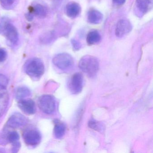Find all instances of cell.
<instances>
[{
  "label": "cell",
  "instance_id": "cell-10",
  "mask_svg": "<svg viewBox=\"0 0 153 153\" xmlns=\"http://www.w3.org/2000/svg\"><path fill=\"white\" fill-rule=\"evenodd\" d=\"M18 105L19 109L26 114L32 115L36 112V106L34 101L32 99L19 100Z\"/></svg>",
  "mask_w": 153,
  "mask_h": 153
},
{
  "label": "cell",
  "instance_id": "cell-15",
  "mask_svg": "<svg viewBox=\"0 0 153 153\" xmlns=\"http://www.w3.org/2000/svg\"><path fill=\"white\" fill-rule=\"evenodd\" d=\"M53 134L55 137L57 139H61L63 137L66 130V126L63 123L58 120H54Z\"/></svg>",
  "mask_w": 153,
  "mask_h": 153
},
{
  "label": "cell",
  "instance_id": "cell-5",
  "mask_svg": "<svg viewBox=\"0 0 153 153\" xmlns=\"http://www.w3.org/2000/svg\"><path fill=\"white\" fill-rule=\"evenodd\" d=\"M23 138L25 143L29 146H36L41 142L42 135L38 130L35 128L27 129L24 131Z\"/></svg>",
  "mask_w": 153,
  "mask_h": 153
},
{
  "label": "cell",
  "instance_id": "cell-27",
  "mask_svg": "<svg viewBox=\"0 0 153 153\" xmlns=\"http://www.w3.org/2000/svg\"><path fill=\"white\" fill-rule=\"evenodd\" d=\"M4 25L2 24H0V33H3V29H4Z\"/></svg>",
  "mask_w": 153,
  "mask_h": 153
},
{
  "label": "cell",
  "instance_id": "cell-16",
  "mask_svg": "<svg viewBox=\"0 0 153 153\" xmlns=\"http://www.w3.org/2000/svg\"><path fill=\"white\" fill-rule=\"evenodd\" d=\"M101 40L100 33L96 30L91 31L87 36V42L89 45H94L98 43Z\"/></svg>",
  "mask_w": 153,
  "mask_h": 153
},
{
  "label": "cell",
  "instance_id": "cell-4",
  "mask_svg": "<svg viewBox=\"0 0 153 153\" xmlns=\"http://www.w3.org/2000/svg\"><path fill=\"white\" fill-rule=\"evenodd\" d=\"M53 64L62 70L69 69L74 65V60L71 55L67 53L57 54L53 59Z\"/></svg>",
  "mask_w": 153,
  "mask_h": 153
},
{
  "label": "cell",
  "instance_id": "cell-18",
  "mask_svg": "<svg viewBox=\"0 0 153 153\" xmlns=\"http://www.w3.org/2000/svg\"><path fill=\"white\" fill-rule=\"evenodd\" d=\"M33 13L40 18H44L47 15L46 9L40 4L36 5L33 8Z\"/></svg>",
  "mask_w": 153,
  "mask_h": 153
},
{
  "label": "cell",
  "instance_id": "cell-2",
  "mask_svg": "<svg viewBox=\"0 0 153 153\" xmlns=\"http://www.w3.org/2000/svg\"><path fill=\"white\" fill-rule=\"evenodd\" d=\"M79 67L88 76L94 77L97 74L99 70V62L94 56L86 55L80 59Z\"/></svg>",
  "mask_w": 153,
  "mask_h": 153
},
{
  "label": "cell",
  "instance_id": "cell-9",
  "mask_svg": "<svg viewBox=\"0 0 153 153\" xmlns=\"http://www.w3.org/2000/svg\"><path fill=\"white\" fill-rule=\"evenodd\" d=\"M132 26L127 19H121L118 21L115 28V33L119 38L123 37L131 31Z\"/></svg>",
  "mask_w": 153,
  "mask_h": 153
},
{
  "label": "cell",
  "instance_id": "cell-19",
  "mask_svg": "<svg viewBox=\"0 0 153 153\" xmlns=\"http://www.w3.org/2000/svg\"><path fill=\"white\" fill-rule=\"evenodd\" d=\"M88 125L91 128L98 132H103L104 129L103 124L94 119H91L89 121Z\"/></svg>",
  "mask_w": 153,
  "mask_h": 153
},
{
  "label": "cell",
  "instance_id": "cell-3",
  "mask_svg": "<svg viewBox=\"0 0 153 153\" xmlns=\"http://www.w3.org/2000/svg\"><path fill=\"white\" fill-rule=\"evenodd\" d=\"M38 105L44 113L51 114L53 113L56 108V102L52 96L43 95L38 99Z\"/></svg>",
  "mask_w": 153,
  "mask_h": 153
},
{
  "label": "cell",
  "instance_id": "cell-24",
  "mask_svg": "<svg viewBox=\"0 0 153 153\" xmlns=\"http://www.w3.org/2000/svg\"><path fill=\"white\" fill-rule=\"evenodd\" d=\"M112 1L114 4L118 6L123 5L126 1V0H112Z\"/></svg>",
  "mask_w": 153,
  "mask_h": 153
},
{
  "label": "cell",
  "instance_id": "cell-14",
  "mask_svg": "<svg viewBox=\"0 0 153 153\" xmlns=\"http://www.w3.org/2000/svg\"><path fill=\"white\" fill-rule=\"evenodd\" d=\"M136 4L139 11L145 14L152 9L153 0H136Z\"/></svg>",
  "mask_w": 153,
  "mask_h": 153
},
{
  "label": "cell",
  "instance_id": "cell-1",
  "mask_svg": "<svg viewBox=\"0 0 153 153\" xmlns=\"http://www.w3.org/2000/svg\"><path fill=\"white\" fill-rule=\"evenodd\" d=\"M25 72L33 79H40L45 72L43 62L39 58H34L27 61L24 66Z\"/></svg>",
  "mask_w": 153,
  "mask_h": 153
},
{
  "label": "cell",
  "instance_id": "cell-8",
  "mask_svg": "<svg viewBox=\"0 0 153 153\" xmlns=\"http://www.w3.org/2000/svg\"><path fill=\"white\" fill-rule=\"evenodd\" d=\"M3 33L7 40L9 41L10 43L14 45L18 43V33L16 27L10 23L5 24Z\"/></svg>",
  "mask_w": 153,
  "mask_h": 153
},
{
  "label": "cell",
  "instance_id": "cell-21",
  "mask_svg": "<svg viewBox=\"0 0 153 153\" xmlns=\"http://www.w3.org/2000/svg\"><path fill=\"white\" fill-rule=\"evenodd\" d=\"M16 0H0V4L4 8L11 9L15 3Z\"/></svg>",
  "mask_w": 153,
  "mask_h": 153
},
{
  "label": "cell",
  "instance_id": "cell-23",
  "mask_svg": "<svg viewBox=\"0 0 153 153\" xmlns=\"http://www.w3.org/2000/svg\"><path fill=\"white\" fill-rule=\"evenodd\" d=\"M7 56V51L3 48H0V62L6 60Z\"/></svg>",
  "mask_w": 153,
  "mask_h": 153
},
{
  "label": "cell",
  "instance_id": "cell-25",
  "mask_svg": "<svg viewBox=\"0 0 153 153\" xmlns=\"http://www.w3.org/2000/svg\"><path fill=\"white\" fill-rule=\"evenodd\" d=\"M26 18L28 21H31L33 20V16L30 13H27L26 15Z\"/></svg>",
  "mask_w": 153,
  "mask_h": 153
},
{
  "label": "cell",
  "instance_id": "cell-20",
  "mask_svg": "<svg viewBox=\"0 0 153 153\" xmlns=\"http://www.w3.org/2000/svg\"><path fill=\"white\" fill-rule=\"evenodd\" d=\"M19 134L16 131H9L8 133V143L12 144L19 142Z\"/></svg>",
  "mask_w": 153,
  "mask_h": 153
},
{
  "label": "cell",
  "instance_id": "cell-13",
  "mask_svg": "<svg viewBox=\"0 0 153 153\" xmlns=\"http://www.w3.org/2000/svg\"><path fill=\"white\" fill-rule=\"evenodd\" d=\"M87 19L88 22L90 24L97 25L102 21L103 15L98 10L91 9L88 13Z\"/></svg>",
  "mask_w": 153,
  "mask_h": 153
},
{
  "label": "cell",
  "instance_id": "cell-22",
  "mask_svg": "<svg viewBox=\"0 0 153 153\" xmlns=\"http://www.w3.org/2000/svg\"><path fill=\"white\" fill-rule=\"evenodd\" d=\"M8 82V79L6 76L3 74H0V88H7Z\"/></svg>",
  "mask_w": 153,
  "mask_h": 153
},
{
  "label": "cell",
  "instance_id": "cell-26",
  "mask_svg": "<svg viewBox=\"0 0 153 153\" xmlns=\"http://www.w3.org/2000/svg\"><path fill=\"white\" fill-rule=\"evenodd\" d=\"M72 45H73V47L75 50H78L80 48V45H79V44L77 42H76V41H74V42L72 43Z\"/></svg>",
  "mask_w": 153,
  "mask_h": 153
},
{
  "label": "cell",
  "instance_id": "cell-7",
  "mask_svg": "<svg viewBox=\"0 0 153 153\" xmlns=\"http://www.w3.org/2000/svg\"><path fill=\"white\" fill-rule=\"evenodd\" d=\"M83 84L84 77L83 75L80 73H76L71 78L68 86L71 92L76 94L81 92Z\"/></svg>",
  "mask_w": 153,
  "mask_h": 153
},
{
  "label": "cell",
  "instance_id": "cell-12",
  "mask_svg": "<svg viewBox=\"0 0 153 153\" xmlns=\"http://www.w3.org/2000/svg\"><path fill=\"white\" fill-rule=\"evenodd\" d=\"M66 15L68 17L74 19L77 17L80 14L81 7L79 4L75 2H71L68 3L65 9Z\"/></svg>",
  "mask_w": 153,
  "mask_h": 153
},
{
  "label": "cell",
  "instance_id": "cell-17",
  "mask_svg": "<svg viewBox=\"0 0 153 153\" xmlns=\"http://www.w3.org/2000/svg\"><path fill=\"white\" fill-rule=\"evenodd\" d=\"M30 89L25 86H21L18 88L16 92V97L17 100L25 99V97L31 95Z\"/></svg>",
  "mask_w": 153,
  "mask_h": 153
},
{
  "label": "cell",
  "instance_id": "cell-6",
  "mask_svg": "<svg viewBox=\"0 0 153 153\" xmlns=\"http://www.w3.org/2000/svg\"><path fill=\"white\" fill-rule=\"evenodd\" d=\"M28 120L25 115L19 113H15L9 118L5 125L7 128H17L26 125Z\"/></svg>",
  "mask_w": 153,
  "mask_h": 153
},
{
  "label": "cell",
  "instance_id": "cell-11",
  "mask_svg": "<svg viewBox=\"0 0 153 153\" xmlns=\"http://www.w3.org/2000/svg\"><path fill=\"white\" fill-rule=\"evenodd\" d=\"M9 99V95L7 88H0V118L4 115L6 112Z\"/></svg>",
  "mask_w": 153,
  "mask_h": 153
}]
</instances>
